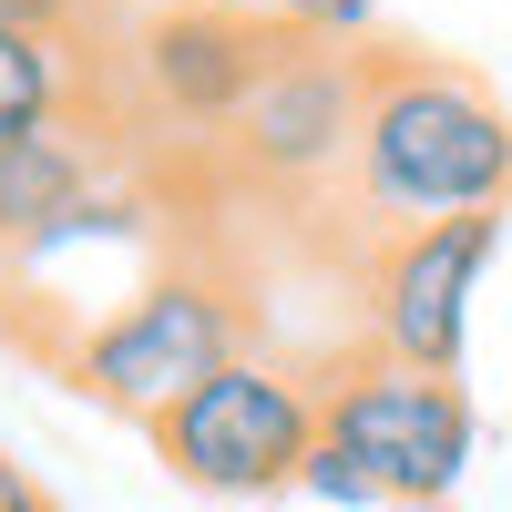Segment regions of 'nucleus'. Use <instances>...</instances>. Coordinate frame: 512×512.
<instances>
[{
    "mask_svg": "<svg viewBox=\"0 0 512 512\" xmlns=\"http://www.w3.org/2000/svg\"><path fill=\"white\" fill-rule=\"evenodd\" d=\"M328 441L379 482L390 512H431L482 461V410L461 379L400 369V359H349L328 379Z\"/></svg>",
    "mask_w": 512,
    "mask_h": 512,
    "instance_id": "6",
    "label": "nucleus"
},
{
    "mask_svg": "<svg viewBox=\"0 0 512 512\" xmlns=\"http://www.w3.org/2000/svg\"><path fill=\"white\" fill-rule=\"evenodd\" d=\"M297 492H308V502H328V512H390V502H379V482H369V472H359V461L338 451V441H318V451H308Z\"/></svg>",
    "mask_w": 512,
    "mask_h": 512,
    "instance_id": "11",
    "label": "nucleus"
},
{
    "mask_svg": "<svg viewBox=\"0 0 512 512\" xmlns=\"http://www.w3.org/2000/svg\"><path fill=\"white\" fill-rule=\"evenodd\" d=\"M267 52H277V31L246 0L236 11H123V21H103V113H113V134L226 144Z\"/></svg>",
    "mask_w": 512,
    "mask_h": 512,
    "instance_id": "4",
    "label": "nucleus"
},
{
    "mask_svg": "<svg viewBox=\"0 0 512 512\" xmlns=\"http://www.w3.org/2000/svg\"><path fill=\"white\" fill-rule=\"evenodd\" d=\"M113 113H72V123H41V134L0 144V256L41 246L62 216H82L103 185H113Z\"/></svg>",
    "mask_w": 512,
    "mask_h": 512,
    "instance_id": "8",
    "label": "nucleus"
},
{
    "mask_svg": "<svg viewBox=\"0 0 512 512\" xmlns=\"http://www.w3.org/2000/svg\"><path fill=\"white\" fill-rule=\"evenodd\" d=\"M82 11H103V0H0V21H31V31H82Z\"/></svg>",
    "mask_w": 512,
    "mask_h": 512,
    "instance_id": "12",
    "label": "nucleus"
},
{
    "mask_svg": "<svg viewBox=\"0 0 512 512\" xmlns=\"http://www.w3.org/2000/svg\"><path fill=\"white\" fill-rule=\"evenodd\" d=\"M512 205V113L461 62L431 52H369V113L349 164V216L369 236L502 216Z\"/></svg>",
    "mask_w": 512,
    "mask_h": 512,
    "instance_id": "1",
    "label": "nucleus"
},
{
    "mask_svg": "<svg viewBox=\"0 0 512 512\" xmlns=\"http://www.w3.org/2000/svg\"><path fill=\"white\" fill-rule=\"evenodd\" d=\"M359 113H369V52L277 41L216 154H226L236 185L277 195V205H308V195H328V185H349V164H359Z\"/></svg>",
    "mask_w": 512,
    "mask_h": 512,
    "instance_id": "5",
    "label": "nucleus"
},
{
    "mask_svg": "<svg viewBox=\"0 0 512 512\" xmlns=\"http://www.w3.org/2000/svg\"><path fill=\"white\" fill-rule=\"evenodd\" d=\"M492 256H502V216H451V226L369 236V267H359L369 359L461 379V349H472V297H482V267H492Z\"/></svg>",
    "mask_w": 512,
    "mask_h": 512,
    "instance_id": "7",
    "label": "nucleus"
},
{
    "mask_svg": "<svg viewBox=\"0 0 512 512\" xmlns=\"http://www.w3.org/2000/svg\"><path fill=\"white\" fill-rule=\"evenodd\" d=\"M113 11H236V0H113Z\"/></svg>",
    "mask_w": 512,
    "mask_h": 512,
    "instance_id": "14",
    "label": "nucleus"
},
{
    "mask_svg": "<svg viewBox=\"0 0 512 512\" xmlns=\"http://www.w3.org/2000/svg\"><path fill=\"white\" fill-rule=\"evenodd\" d=\"M0 512H62V502L41 492V482L21 472V461H11V451H0Z\"/></svg>",
    "mask_w": 512,
    "mask_h": 512,
    "instance_id": "13",
    "label": "nucleus"
},
{
    "mask_svg": "<svg viewBox=\"0 0 512 512\" xmlns=\"http://www.w3.org/2000/svg\"><path fill=\"white\" fill-rule=\"evenodd\" d=\"M72 113H103V41L0 21V144L72 123Z\"/></svg>",
    "mask_w": 512,
    "mask_h": 512,
    "instance_id": "9",
    "label": "nucleus"
},
{
    "mask_svg": "<svg viewBox=\"0 0 512 512\" xmlns=\"http://www.w3.org/2000/svg\"><path fill=\"white\" fill-rule=\"evenodd\" d=\"M154 461L175 472L185 492H216V502H277L297 492V472H308V451L328 441V379L287 369L267 349L226 359L185 410L154 420Z\"/></svg>",
    "mask_w": 512,
    "mask_h": 512,
    "instance_id": "3",
    "label": "nucleus"
},
{
    "mask_svg": "<svg viewBox=\"0 0 512 512\" xmlns=\"http://www.w3.org/2000/svg\"><path fill=\"white\" fill-rule=\"evenodd\" d=\"M246 328L256 318H246V287L236 277H216V267H154L144 287H123L103 318H82L52 349V369L93 410L154 431V420L185 410L226 359H246Z\"/></svg>",
    "mask_w": 512,
    "mask_h": 512,
    "instance_id": "2",
    "label": "nucleus"
},
{
    "mask_svg": "<svg viewBox=\"0 0 512 512\" xmlns=\"http://www.w3.org/2000/svg\"><path fill=\"white\" fill-rule=\"evenodd\" d=\"M431 512H461V502H431Z\"/></svg>",
    "mask_w": 512,
    "mask_h": 512,
    "instance_id": "15",
    "label": "nucleus"
},
{
    "mask_svg": "<svg viewBox=\"0 0 512 512\" xmlns=\"http://www.w3.org/2000/svg\"><path fill=\"white\" fill-rule=\"evenodd\" d=\"M256 21H267L277 41H328V52H359L369 21H379V0H246Z\"/></svg>",
    "mask_w": 512,
    "mask_h": 512,
    "instance_id": "10",
    "label": "nucleus"
}]
</instances>
